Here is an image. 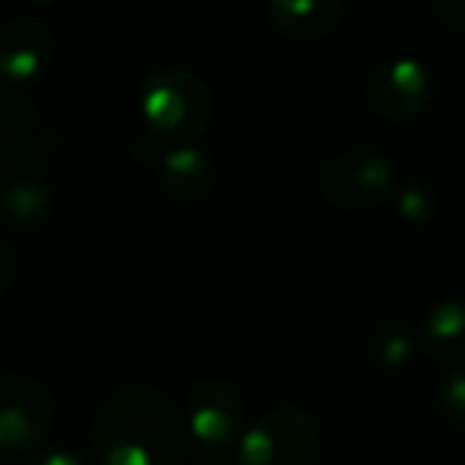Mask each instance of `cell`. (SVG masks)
Here are the masks:
<instances>
[{"mask_svg": "<svg viewBox=\"0 0 465 465\" xmlns=\"http://www.w3.org/2000/svg\"><path fill=\"white\" fill-rule=\"evenodd\" d=\"M188 420L156 389H122L93 420V452L99 465H182L188 452Z\"/></svg>", "mask_w": 465, "mask_h": 465, "instance_id": "6da1fadb", "label": "cell"}, {"mask_svg": "<svg viewBox=\"0 0 465 465\" xmlns=\"http://www.w3.org/2000/svg\"><path fill=\"white\" fill-rule=\"evenodd\" d=\"M143 131L166 143H194L213 118L211 86L182 64H163L141 84Z\"/></svg>", "mask_w": 465, "mask_h": 465, "instance_id": "7a4b0ae2", "label": "cell"}, {"mask_svg": "<svg viewBox=\"0 0 465 465\" xmlns=\"http://www.w3.org/2000/svg\"><path fill=\"white\" fill-rule=\"evenodd\" d=\"M188 433L201 450V465H236L246 433L240 392L223 380H201L188 392Z\"/></svg>", "mask_w": 465, "mask_h": 465, "instance_id": "3957f363", "label": "cell"}, {"mask_svg": "<svg viewBox=\"0 0 465 465\" xmlns=\"http://www.w3.org/2000/svg\"><path fill=\"white\" fill-rule=\"evenodd\" d=\"M319 456V424L306 408L278 405L246 427L236 465H312Z\"/></svg>", "mask_w": 465, "mask_h": 465, "instance_id": "277c9868", "label": "cell"}, {"mask_svg": "<svg viewBox=\"0 0 465 465\" xmlns=\"http://www.w3.org/2000/svg\"><path fill=\"white\" fill-rule=\"evenodd\" d=\"M54 424V395L26 373L0 376V459L33 456Z\"/></svg>", "mask_w": 465, "mask_h": 465, "instance_id": "5b68a950", "label": "cell"}, {"mask_svg": "<svg viewBox=\"0 0 465 465\" xmlns=\"http://www.w3.org/2000/svg\"><path fill=\"white\" fill-rule=\"evenodd\" d=\"M319 185L331 204L344 211H363L386 198V192L395 185V166L380 150H344L322 166Z\"/></svg>", "mask_w": 465, "mask_h": 465, "instance_id": "8992f818", "label": "cell"}, {"mask_svg": "<svg viewBox=\"0 0 465 465\" xmlns=\"http://www.w3.org/2000/svg\"><path fill=\"white\" fill-rule=\"evenodd\" d=\"M131 150L179 198H201V194L211 192L213 179H217V166H213L211 153L194 147V143H166L141 131L131 141Z\"/></svg>", "mask_w": 465, "mask_h": 465, "instance_id": "52a82bcc", "label": "cell"}, {"mask_svg": "<svg viewBox=\"0 0 465 465\" xmlns=\"http://www.w3.org/2000/svg\"><path fill=\"white\" fill-rule=\"evenodd\" d=\"M430 74L418 58H389L367 80L370 105L389 122H408L430 103Z\"/></svg>", "mask_w": 465, "mask_h": 465, "instance_id": "ba28073f", "label": "cell"}, {"mask_svg": "<svg viewBox=\"0 0 465 465\" xmlns=\"http://www.w3.org/2000/svg\"><path fill=\"white\" fill-rule=\"evenodd\" d=\"M54 54V33L39 16H14L0 26V80L29 84Z\"/></svg>", "mask_w": 465, "mask_h": 465, "instance_id": "9c48e42d", "label": "cell"}, {"mask_svg": "<svg viewBox=\"0 0 465 465\" xmlns=\"http://www.w3.org/2000/svg\"><path fill=\"white\" fill-rule=\"evenodd\" d=\"M418 344L440 363H465V297H446L433 303L418 325Z\"/></svg>", "mask_w": 465, "mask_h": 465, "instance_id": "30bf717a", "label": "cell"}, {"mask_svg": "<svg viewBox=\"0 0 465 465\" xmlns=\"http://www.w3.org/2000/svg\"><path fill=\"white\" fill-rule=\"evenodd\" d=\"M265 16L291 39H322L344 20L341 0H268Z\"/></svg>", "mask_w": 465, "mask_h": 465, "instance_id": "8fae6325", "label": "cell"}, {"mask_svg": "<svg viewBox=\"0 0 465 465\" xmlns=\"http://www.w3.org/2000/svg\"><path fill=\"white\" fill-rule=\"evenodd\" d=\"M54 194L48 188V182H42V175L23 173L10 175L0 185V213L16 226H39L52 217Z\"/></svg>", "mask_w": 465, "mask_h": 465, "instance_id": "7c38bea8", "label": "cell"}, {"mask_svg": "<svg viewBox=\"0 0 465 465\" xmlns=\"http://www.w3.org/2000/svg\"><path fill=\"white\" fill-rule=\"evenodd\" d=\"M418 331L408 329L401 322H389V325H380L370 338V354L380 367H389V370H399L405 363H411V357L418 354Z\"/></svg>", "mask_w": 465, "mask_h": 465, "instance_id": "4fadbf2b", "label": "cell"}, {"mask_svg": "<svg viewBox=\"0 0 465 465\" xmlns=\"http://www.w3.org/2000/svg\"><path fill=\"white\" fill-rule=\"evenodd\" d=\"M395 211H399V217L408 220V223L424 226V223H430L433 213H437V198H433V192L424 182H405V185H399V192H395Z\"/></svg>", "mask_w": 465, "mask_h": 465, "instance_id": "5bb4252c", "label": "cell"}, {"mask_svg": "<svg viewBox=\"0 0 465 465\" xmlns=\"http://www.w3.org/2000/svg\"><path fill=\"white\" fill-rule=\"evenodd\" d=\"M437 405L446 418L465 427V363L450 367V373L437 382Z\"/></svg>", "mask_w": 465, "mask_h": 465, "instance_id": "9a60e30c", "label": "cell"}, {"mask_svg": "<svg viewBox=\"0 0 465 465\" xmlns=\"http://www.w3.org/2000/svg\"><path fill=\"white\" fill-rule=\"evenodd\" d=\"M26 465H93L84 452L64 450V446H54V450H39L29 456Z\"/></svg>", "mask_w": 465, "mask_h": 465, "instance_id": "2e32d148", "label": "cell"}, {"mask_svg": "<svg viewBox=\"0 0 465 465\" xmlns=\"http://www.w3.org/2000/svg\"><path fill=\"white\" fill-rule=\"evenodd\" d=\"M433 14L450 26L465 29V0H440V4H433Z\"/></svg>", "mask_w": 465, "mask_h": 465, "instance_id": "e0dca14e", "label": "cell"}, {"mask_svg": "<svg viewBox=\"0 0 465 465\" xmlns=\"http://www.w3.org/2000/svg\"><path fill=\"white\" fill-rule=\"evenodd\" d=\"M14 278H16V259H14V252H10V249L0 242V297L10 291Z\"/></svg>", "mask_w": 465, "mask_h": 465, "instance_id": "ac0fdd59", "label": "cell"}, {"mask_svg": "<svg viewBox=\"0 0 465 465\" xmlns=\"http://www.w3.org/2000/svg\"><path fill=\"white\" fill-rule=\"evenodd\" d=\"M0 115H4V103H0Z\"/></svg>", "mask_w": 465, "mask_h": 465, "instance_id": "d6986e66", "label": "cell"}]
</instances>
